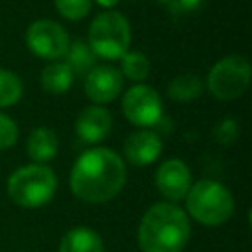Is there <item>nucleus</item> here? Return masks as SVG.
<instances>
[{
    "instance_id": "8",
    "label": "nucleus",
    "mask_w": 252,
    "mask_h": 252,
    "mask_svg": "<svg viewBox=\"0 0 252 252\" xmlns=\"http://www.w3.org/2000/svg\"><path fill=\"white\" fill-rule=\"evenodd\" d=\"M122 114L136 126H154L161 118V98L148 85H134L122 96Z\"/></svg>"
},
{
    "instance_id": "6",
    "label": "nucleus",
    "mask_w": 252,
    "mask_h": 252,
    "mask_svg": "<svg viewBox=\"0 0 252 252\" xmlns=\"http://www.w3.org/2000/svg\"><path fill=\"white\" fill-rule=\"evenodd\" d=\"M250 83V63L242 55H228L213 65L209 71L207 87L219 100L238 98Z\"/></svg>"
},
{
    "instance_id": "7",
    "label": "nucleus",
    "mask_w": 252,
    "mask_h": 252,
    "mask_svg": "<svg viewBox=\"0 0 252 252\" xmlns=\"http://www.w3.org/2000/svg\"><path fill=\"white\" fill-rule=\"evenodd\" d=\"M26 43L32 53L41 59H59L69 49V35L53 20H35L26 32Z\"/></svg>"
},
{
    "instance_id": "22",
    "label": "nucleus",
    "mask_w": 252,
    "mask_h": 252,
    "mask_svg": "<svg viewBox=\"0 0 252 252\" xmlns=\"http://www.w3.org/2000/svg\"><path fill=\"white\" fill-rule=\"evenodd\" d=\"M236 136H238V122L236 120L226 118V120H222L217 126V138H219L220 144H226L228 146V144H232L236 140Z\"/></svg>"
},
{
    "instance_id": "5",
    "label": "nucleus",
    "mask_w": 252,
    "mask_h": 252,
    "mask_svg": "<svg viewBox=\"0 0 252 252\" xmlns=\"http://www.w3.org/2000/svg\"><path fill=\"white\" fill-rule=\"evenodd\" d=\"M130 45V26L120 12L98 14L89 28V47L102 59H120Z\"/></svg>"
},
{
    "instance_id": "14",
    "label": "nucleus",
    "mask_w": 252,
    "mask_h": 252,
    "mask_svg": "<svg viewBox=\"0 0 252 252\" xmlns=\"http://www.w3.org/2000/svg\"><path fill=\"white\" fill-rule=\"evenodd\" d=\"M59 252H104V244L93 228L75 226L63 234Z\"/></svg>"
},
{
    "instance_id": "13",
    "label": "nucleus",
    "mask_w": 252,
    "mask_h": 252,
    "mask_svg": "<svg viewBox=\"0 0 252 252\" xmlns=\"http://www.w3.org/2000/svg\"><path fill=\"white\" fill-rule=\"evenodd\" d=\"M57 150H59L57 134L51 128H45V126L35 128L30 134L28 144H26V152H28V156L35 163H47V161H51L57 156Z\"/></svg>"
},
{
    "instance_id": "12",
    "label": "nucleus",
    "mask_w": 252,
    "mask_h": 252,
    "mask_svg": "<svg viewBox=\"0 0 252 252\" xmlns=\"http://www.w3.org/2000/svg\"><path fill=\"white\" fill-rule=\"evenodd\" d=\"M161 154V138L152 130H136L124 142V158L134 165H150Z\"/></svg>"
},
{
    "instance_id": "24",
    "label": "nucleus",
    "mask_w": 252,
    "mask_h": 252,
    "mask_svg": "<svg viewBox=\"0 0 252 252\" xmlns=\"http://www.w3.org/2000/svg\"><path fill=\"white\" fill-rule=\"evenodd\" d=\"M100 6H104V8H112V6H116L118 4V0H96Z\"/></svg>"
},
{
    "instance_id": "16",
    "label": "nucleus",
    "mask_w": 252,
    "mask_h": 252,
    "mask_svg": "<svg viewBox=\"0 0 252 252\" xmlns=\"http://www.w3.org/2000/svg\"><path fill=\"white\" fill-rule=\"evenodd\" d=\"M203 91V81L193 75V73H183L177 75L169 85H167V94L177 100V102H189L195 100Z\"/></svg>"
},
{
    "instance_id": "19",
    "label": "nucleus",
    "mask_w": 252,
    "mask_h": 252,
    "mask_svg": "<svg viewBox=\"0 0 252 252\" xmlns=\"http://www.w3.org/2000/svg\"><path fill=\"white\" fill-rule=\"evenodd\" d=\"M122 75H126L130 81H144L150 75V61L144 53L138 51H126L122 57Z\"/></svg>"
},
{
    "instance_id": "17",
    "label": "nucleus",
    "mask_w": 252,
    "mask_h": 252,
    "mask_svg": "<svg viewBox=\"0 0 252 252\" xmlns=\"http://www.w3.org/2000/svg\"><path fill=\"white\" fill-rule=\"evenodd\" d=\"M67 65L73 73H89L93 67H94V53L93 49L89 47V43H83V41H73L69 43V49H67Z\"/></svg>"
},
{
    "instance_id": "23",
    "label": "nucleus",
    "mask_w": 252,
    "mask_h": 252,
    "mask_svg": "<svg viewBox=\"0 0 252 252\" xmlns=\"http://www.w3.org/2000/svg\"><path fill=\"white\" fill-rule=\"evenodd\" d=\"M169 12L173 14H187V12H195L201 8L203 0H159Z\"/></svg>"
},
{
    "instance_id": "4",
    "label": "nucleus",
    "mask_w": 252,
    "mask_h": 252,
    "mask_svg": "<svg viewBox=\"0 0 252 252\" xmlns=\"http://www.w3.org/2000/svg\"><path fill=\"white\" fill-rule=\"evenodd\" d=\"M187 213L201 224L219 226L226 222L234 213V201L230 191L215 181V179H201L189 187L185 195Z\"/></svg>"
},
{
    "instance_id": "10",
    "label": "nucleus",
    "mask_w": 252,
    "mask_h": 252,
    "mask_svg": "<svg viewBox=\"0 0 252 252\" xmlns=\"http://www.w3.org/2000/svg\"><path fill=\"white\" fill-rule=\"evenodd\" d=\"M122 91V73L110 65H96L87 73L85 79V93L87 96L96 102L104 104L114 100Z\"/></svg>"
},
{
    "instance_id": "11",
    "label": "nucleus",
    "mask_w": 252,
    "mask_h": 252,
    "mask_svg": "<svg viewBox=\"0 0 252 252\" xmlns=\"http://www.w3.org/2000/svg\"><path fill=\"white\" fill-rule=\"evenodd\" d=\"M112 128V114L104 106H87L75 120V132L81 142L96 144L108 136Z\"/></svg>"
},
{
    "instance_id": "2",
    "label": "nucleus",
    "mask_w": 252,
    "mask_h": 252,
    "mask_svg": "<svg viewBox=\"0 0 252 252\" xmlns=\"http://www.w3.org/2000/svg\"><path fill=\"white\" fill-rule=\"evenodd\" d=\"M189 236L187 213L173 203L152 205L138 226V246L142 252H181Z\"/></svg>"
},
{
    "instance_id": "3",
    "label": "nucleus",
    "mask_w": 252,
    "mask_h": 252,
    "mask_svg": "<svg viewBox=\"0 0 252 252\" xmlns=\"http://www.w3.org/2000/svg\"><path fill=\"white\" fill-rule=\"evenodd\" d=\"M57 189V177L45 163H28L8 177V195L22 209H37L51 201Z\"/></svg>"
},
{
    "instance_id": "15",
    "label": "nucleus",
    "mask_w": 252,
    "mask_h": 252,
    "mask_svg": "<svg viewBox=\"0 0 252 252\" xmlns=\"http://www.w3.org/2000/svg\"><path fill=\"white\" fill-rule=\"evenodd\" d=\"M73 75L75 73L63 61L49 63L41 71V87H43V91H47L51 94H61V93L69 91V87L73 83Z\"/></svg>"
},
{
    "instance_id": "9",
    "label": "nucleus",
    "mask_w": 252,
    "mask_h": 252,
    "mask_svg": "<svg viewBox=\"0 0 252 252\" xmlns=\"http://www.w3.org/2000/svg\"><path fill=\"white\" fill-rule=\"evenodd\" d=\"M156 187L169 203L185 199L191 187V171L187 163L177 158L165 159L156 171Z\"/></svg>"
},
{
    "instance_id": "18",
    "label": "nucleus",
    "mask_w": 252,
    "mask_h": 252,
    "mask_svg": "<svg viewBox=\"0 0 252 252\" xmlns=\"http://www.w3.org/2000/svg\"><path fill=\"white\" fill-rule=\"evenodd\" d=\"M22 81L16 73L8 69H0V108L12 106L22 98Z\"/></svg>"
},
{
    "instance_id": "20",
    "label": "nucleus",
    "mask_w": 252,
    "mask_h": 252,
    "mask_svg": "<svg viewBox=\"0 0 252 252\" xmlns=\"http://www.w3.org/2000/svg\"><path fill=\"white\" fill-rule=\"evenodd\" d=\"M93 0H55L57 12L67 20H81L89 14Z\"/></svg>"
},
{
    "instance_id": "21",
    "label": "nucleus",
    "mask_w": 252,
    "mask_h": 252,
    "mask_svg": "<svg viewBox=\"0 0 252 252\" xmlns=\"http://www.w3.org/2000/svg\"><path fill=\"white\" fill-rule=\"evenodd\" d=\"M18 140V126L16 122L2 114L0 112V150H6V148H12Z\"/></svg>"
},
{
    "instance_id": "1",
    "label": "nucleus",
    "mask_w": 252,
    "mask_h": 252,
    "mask_svg": "<svg viewBox=\"0 0 252 252\" xmlns=\"http://www.w3.org/2000/svg\"><path fill=\"white\" fill-rule=\"evenodd\" d=\"M126 181L122 158L108 148L83 152L73 163L69 185L75 197L85 203H106L120 193Z\"/></svg>"
}]
</instances>
